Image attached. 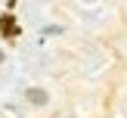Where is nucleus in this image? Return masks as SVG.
I'll list each match as a JSON object with an SVG mask.
<instances>
[{"mask_svg": "<svg viewBox=\"0 0 127 118\" xmlns=\"http://www.w3.org/2000/svg\"><path fill=\"white\" fill-rule=\"evenodd\" d=\"M0 28H3V19H0Z\"/></svg>", "mask_w": 127, "mask_h": 118, "instance_id": "nucleus-4", "label": "nucleus"}, {"mask_svg": "<svg viewBox=\"0 0 127 118\" xmlns=\"http://www.w3.org/2000/svg\"><path fill=\"white\" fill-rule=\"evenodd\" d=\"M25 96H28V103H34V106H43V103H47V93H43L40 87H31Z\"/></svg>", "mask_w": 127, "mask_h": 118, "instance_id": "nucleus-1", "label": "nucleus"}, {"mask_svg": "<svg viewBox=\"0 0 127 118\" xmlns=\"http://www.w3.org/2000/svg\"><path fill=\"white\" fill-rule=\"evenodd\" d=\"M0 62H3V50H0Z\"/></svg>", "mask_w": 127, "mask_h": 118, "instance_id": "nucleus-3", "label": "nucleus"}, {"mask_svg": "<svg viewBox=\"0 0 127 118\" xmlns=\"http://www.w3.org/2000/svg\"><path fill=\"white\" fill-rule=\"evenodd\" d=\"M3 22H6V25H3V34H6V37H16V34H19V28L12 25V19H3Z\"/></svg>", "mask_w": 127, "mask_h": 118, "instance_id": "nucleus-2", "label": "nucleus"}]
</instances>
